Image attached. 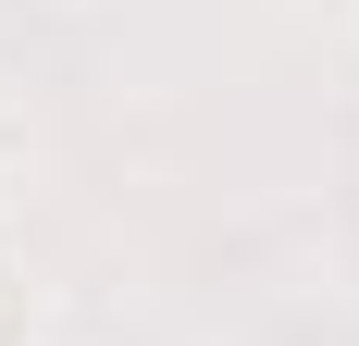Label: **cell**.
Returning <instances> with one entry per match:
<instances>
[{
    "instance_id": "6da1fadb",
    "label": "cell",
    "mask_w": 359,
    "mask_h": 346,
    "mask_svg": "<svg viewBox=\"0 0 359 346\" xmlns=\"http://www.w3.org/2000/svg\"><path fill=\"white\" fill-rule=\"evenodd\" d=\"M0 346H50V284L0 247Z\"/></svg>"
},
{
    "instance_id": "7a4b0ae2",
    "label": "cell",
    "mask_w": 359,
    "mask_h": 346,
    "mask_svg": "<svg viewBox=\"0 0 359 346\" xmlns=\"http://www.w3.org/2000/svg\"><path fill=\"white\" fill-rule=\"evenodd\" d=\"M13 173H25V111L0 99V198H13Z\"/></svg>"
}]
</instances>
